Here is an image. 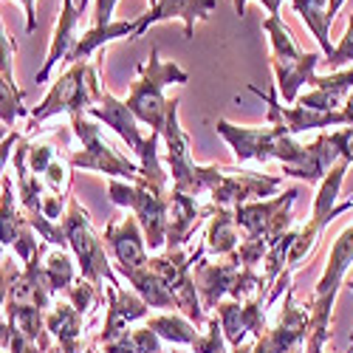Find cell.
<instances>
[{"label": "cell", "mask_w": 353, "mask_h": 353, "mask_svg": "<svg viewBox=\"0 0 353 353\" xmlns=\"http://www.w3.org/2000/svg\"><path fill=\"white\" fill-rule=\"evenodd\" d=\"M249 91L254 97H260L269 105V125L266 128H252V125H232L229 119H218L215 130L218 136L229 144V150L234 153V161H280L283 167L294 164L303 153V141L297 136H291L288 125L283 122V102L277 88H269V91H260L257 85H249Z\"/></svg>", "instance_id": "obj_1"}, {"label": "cell", "mask_w": 353, "mask_h": 353, "mask_svg": "<svg viewBox=\"0 0 353 353\" xmlns=\"http://www.w3.org/2000/svg\"><path fill=\"white\" fill-rule=\"evenodd\" d=\"M353 269V223H347L336 241L331 243L328 263L322 269L314 297L308 303V336H305V353H325V345L331 339V319L334 305L339 297V288L345 285L347 272Z\"/></svg>", "instance_id": "obj_2"}, {"label": "cell", "mask_w": 353, "mask_h": 353, "mask_svg": "<svg viewBox=\"0 0 353 353\" xmlns=\"http://www.w3.org/2000/svg\"><path fill=\"white\" fill-rule=\"evenodd\" d=\"M190 74L175 63V60H161L159 48H150V57L139 65V77L130 85V94L125 97V105L136 119L150 128V133H161L167 122L170 99L164 91L170 85H187Z\"/></svg>", "instance_id": "obj_3"}, {"label": "cell", "mask_w": 353, "mask_h": 353, "mask_svg": "<svg viewBox=\"0 0 353 353\" xmlns=\"http://www.w3.org/2000/svg\"><path fill=\"white\" fill-rule=\"evenodd\" d=\"M102 91H105V85L99 79V63H94V60L74 63L51 82L43 102L32 108V113H28V128L34 130L43 122L57 119V116H63V113L68 119L77 113H85L88 108H94L99 102Z\"/></svg>", "instance_id": "obj_4"}, {"label": "cell", "mask_w": 353, "mask_h": 353, "mask_svg": "<svg viewBox=\"0 0 353 353\" xmlns=\"http://www.w3.org/2000/svg\"><path fill=\"white\" fill-rule=\"evenodd\" d=\"M263 32L272 43V71H274V88L280 94V102L294 105L300 99L303 88L314 85L316 68L322 63V51H303L294 43L291 28L283 23V17H266Z\"/></svg>", "instance_id": "obj_5"}, {"label": "cell", "mask_w": 353, "mask_h": 353, "mask_svg": "<svg viewBox=\"0 0 353 353\" xmlns=\"http://www.w3.org/2000/svg\"><path fill=\"white\" fill-rule=\"evenodd\" d=\"M60 226L65 232L68 252L77 260L79 277L99 285L102 291H105V285H122L119 274L113 272V263H110V254H108V246H105V234L94 226L88 210L74 195L68 198V207H65V215H63Z\"/></svg>", "instance_id": "obj_6"}, {"label": "cell", "mask_w": 353, "mask_h": 353, "mask_svg": "<svg viewBox=\"0 0 353 353\" xmlns=\"http://www.w3.org/2000/svg\"><path fill=\"white\" fill-rule=\"evenodd\" d=\"M195 288L203 311H215L218 303L223 300H249L254 294H269L272 288L266 285L263 274L257 269H249L241 263L238 254L229 257H215V260H198L195 269Z\"/></svg>", "instance_id": "obj_7"}, {"label": "cell", "mask_w": 353, "mask_h": 353, "mask_svg": "<svg viewBox=\"0 0 353 353\" xmlns=\"http://www.w3.org/2000/svg\"><path fill=\"white\" fill-rule=\"evenodd\" d=\"M71 130L79 141V147L68 150V161L74 170H94V172L108 175V179H119L130 184L144 181L139 161H130L110 141H105L99 122H94L91 116H85V113L71 116Z\"/></svg>", "instance_id": "obj_8"}, {"label": "cell", "mask_w": 353, "mask_h": 353, "mask_svg": "<svg viewBox=\"0 0 353 353\" xmlns=\"http://www.w3.org/2000/svg\"><path fill=\"white\" fill-rule=\"evenodd\" d=\"M347 161L339 159L328 175L319 181V190L314 195V212L311 218L297 226V238H294L291 243V252H288V269H300L303 263L311 257V252L316 249L319 238H322V232H325L331 226V221H336L339 215H345L347 210H353V198L342 201L339 203V192H342V184H345V175H347Z\"/></svg>", "instance_id": "obj_9"}, {"label": "cell", "mask_w": 353, "mask_h": 353, "mask_svg": "<svg viewBox=\"0 0 353 353\" xmlns=\"http://www.w3.org/2000/svg\"><path fill=\"white\" fill-rule=\"evenodd\" d=\"M170 190L172 184L161 187V184H130V181H119L110 179L108 181V195L116 207H122L128 212L136 215L147 249L156 252L164 249L167 243V212H170Z\"/></svg>", "instance_id": "obj_10"}, {"label": "cell", "mask_w": 353, "mask_h": 353, "mask_svg": "<svg viewBox=\"0 0 353 353\" xmlns=\"http://www.w3.org/2000/svg\"><path fill=\"white\" fill-rule=\"evenodd\" d=\"M285 184L283 175H266L243 167H226V164H203L201 167V190L210 195L215 207H241L249 201H260L277 195Z\"/></svg>", "instance_id": "obj_11"}, {"label": "cell", "mask_w": 353, "mask_h": 353, "mask_svg": "<svg viewBox=\"0 0 353 353\" xmlns=\"http://www.w3.org/2000/svg\"><path fill=\"white\" fill-rule=\"evenodd\" d=\"M203 243L195 252L187 249H164L161 254H150V269L159 274V280L164 283V288L170 291V297L175 303V311L184 314L190 322H195L198 328L207 325V311L201 305L198 288H195V277L192 269L195 263L203 257Z\"/></svg>", "instance_id": "obj_12"}, {"label": "cell", "mask_w": 353, "mask_h": 353, "mask_svg": "<svg viewBox=\"0 0 353 353\" xmlns=\"http://www.w3.org/2000/svg\"><path fill=\"white\" fill-rule=\"evenodd\" d=\"M300 190L288 187L283 192H277L274 198H260V201H249L234 207V223L243 232V238H263L269 243V249L283 238L285 232L294 229V218H291V207L297 201Z\"/></svg>", "instance_id": "obj_13"}, {"label": "cell", "mask_w": 353, "mask_h": 353, "mask_svg": "<svg viewBox=\"0 0 353 353\" xmlns=\"http://www.w3.org/2000/svg\"><path fill=\"white\" fill-rule=\"evenodd\" d=\"M179 105H181L179 99H170L167 122H164V130H161L164 164H167V172H170L172 190L201 198V195H203V190H201V167H203V164H198V161L192 159V141H190V136H187L184 128H181Z\"/></svg>", "instance_id": "obj_14"}, {"label": "cell", "mask_w": 353, "mask_h": 353, "mask_svg": "<svg viewBox=\"0 0 353 353\" xmlns=\"http://www.w3.org/2000/svg\"><path fill=\"white\" fill-rule=\"evenodd\" d=\"M269 294H254L249 300H223L218 303V308L212 311V316L221 322L223 336L229 342V347H241L249 339L254 342L263 331H266V316H269Z\"/></svg>", "instance_id": "obj_15"}, {"label": "cell", "mask_w": 353, "mask_h": 353, "mask_svg": "<svg viewBox=\"0 0 353 353\" xmlns=\"http://www.w3.org/2000/svg\"><path fill=\"white\" fill-rule=\"evenodd\" d=\"M0 243L6 249H12V254L23 263L32 260V254L40 246V238L34 226L28 223L23 207H20V198H17V187L12 172L3 175V184H0Z\"/></svg>", "instance_id": "obj_16"}, {"label": "cell", "mask_w": 353, "mask_h": 353, "mask_svg": "<svg viewBox=\"0 0 353 353\" xmlns=\"http://www.w3.org/2000/svg\"><path fill=\"white\" fill-rule=\"evenodd\" d=\"M308 336V305H300L294 300V288L280 300V311L274 325H269L257 339H254V353H291L297 347H305Z\"/></svg>", "instance_id": "obj_17"}, {"label": "cell", "mask_w": 353, "mask_h": 353, "mask_svg": "<svg viewBox=\"0 0 353 353\" xmlns=\"http://www.w3.org/2000/svg\"><path fill=\"white\" fill-rule=\"evenodd\" d=\"M102 234H105V246H108V254H110V263H113V272L147 266L150 249H147L144 232H141L133 212H122L113 221H108Z\"/></svg>", "instance_id": "obj_18"}, {"label": "cell", "mask_w": 353, "mask_h": 353, "mask_svg": "<svg viewBox=\"0 0 353 353\" xmlns=\"http://www.w3.org/2000/svg\"><path fill=\"white\" fill-rule=\"evenodd\" d=\"M150 316V305H147L133 288L125 285H105V322L94 342L108 345L116 336H122L136 322H144Z\"/></svg>", "instance_id": "obj_19"}, {"label": "cell", "mask_w": 353, "mask_h": 353, "mask_svg": "<svg viewBox=\"0 0 353 353\" xmlns=\"http://www.w3.org/2000/svg\"><path fill=\"white\" fill-rule=\"evenodd\" d=\"M215 212V203H201V198L170 190V212H167V243L164 249H184L195 229L210 221Z\"/></svg>", "instance_id": "obj_20"}, {"label": "cell", "mask_w": 353, "mask_h": 353, "mask_svg": "<svg viewBox=\"0 0 353 353\" xmlns=\"http://www.w3.org/2000/svg\"><path fill=\"white\" fill-rule=\"evenodd\" d=\"M215 6H218V0H156V3L139 17L133 40L144 37L147 28H153L159 23H170V20H181L184 37L190 40L195 34V23L207 20L215 12Z\"/></svg>", "instance_id": "obj_21"}, {"label": "cell", "mask_w": 353, "mask_h": 353, "mask_svg": "<svg viewBox=\"0 0 353 353\" xmlns=\"http://www.w3.org/2000/svg\"><path fill=\"white\" fill-rule=\"evenodd\" d=\"M85 116H91L94 122H99V125H105V128H110L116 136H119L130 150L136 153V159L141 156V150H144V141H147V136L141 133V122L136 119V116L130 113V108L125 105V99H119V97H113L108 88L102 91V97H99V102L94 105V108H88L85 110Z\"/></svg>", "instance_id": "obj_22"}, {"label": "cell", "mask_w": 353, "mask_h": 353, "mask_svg": "<svg viewBox=\"0 0 353 353\" xmlns=\"http://www.w3.org/2000/svg\"><path fill=\"white\" fill-rule=\"evenodd\" d=\"M82 12L74 0H63V9H60V17H57V26H54V34H51V46H48V57L43 68L37 71V85L40 82H48L54 68L65 63V57L71 54V48L77 46V40L82 37Z\"/></svg>", "instance_id": "obj_23"}, {"label": "cell", "mask_w": 353, "mask_h": 353, "mask_svg": "<svg viewBox=\"0 0 353 353\" xmlns=\"http://www.w3.org/2000/svg\"><path fill=\"white\" fill-rule=\"evenodd\" d=\"M336 161H339L336 147L331 144L328 130H322L314 141L303 144V153H300L297 161L283 167V179H297V181H305V184H319Z\"/></svg>", "instance_id": "obj_24"}, {"label": "cell", "mask_w": 353, "mask_h": 353, "mask_svg": "<svg viewBox=\"0 0 353 353\" xmlns=\"http://www.w3.org/2000/svg\"><path fill=\"white\" fill-rule=\"evenodd\" d=\"M46 325L51 339L60 345L65 353H82L85 350V316L65 300L57 297L51 308L46 311Z\"/></svg>", "instance_id": "obj_25"}, {"label": "cell", "mask_w": 353, "mask_h": 353, "mask_svg": "<svg viewBox=\"0 0 353 353\" xmlns=\"http://www.w3.org/2000/svg\"><path fill=\"white\" fill-rule=\"evenodd\" d=\"M353 91V68H339V71H331L325 77L314 79L311 91L308 94H300V99L294 105H303L308 110H322V113H331V110H339L345 105V99L350 97Z\"/></svg>", "instance_id": "obj_26"}, {"label": "cell", "mask_w": 353, "mask_h": 353, "mask_svg": "<svg viewBox=\"0 0 353 353\" xmlns=\"http://www.w3.org/2000/svg\"><path fill=\"white\" fill-rule=\"evenodd\" d=\"M136 23H139V17L136 20H113V23H108V26H99V28H88V32H82V37L77 40V46L71 48V54L65 57V65H74V63H82V60H91V57L99 51V48H105L108 43H113V40H122V37H130L133 40V34H136Z\"/></svg>", "instance_id": "obj_27"}, {"label": "cell", "mask_w": 353, "mask_h": 353, "mask_svg": "<svg viewBox=\"0 0 353 353\" xmlns=\"http://www.w3.org/2000/svg\"><path fill=\"white\" fill-rule=\"evenodd\" d=\"M40 252V263H43V274L48 280V288L54 297H63V294L77 283L79 277V269H77V260L68 249H60V246H51L46 241H40L37 246Z\"/></svg>", "instance_id": "obj_28"}, {"label": "cell", "mask_w": 353, "mask_h": 353, "mask_svg": "<svg viewBox=\"0 0 353 353\" xmlns=\"http://www.w3.org/2000/svg\"><path fill=\"white\" fill-rule=\"evenodd\" d=\"M241 241H243V232L234 223V212L229 207H215L207 223V234H203V249L212 257H229L238 252Z\"/></svg>", "instance_id": "obj_29"}, {"label": "cell", "mask_w": 353, "mask_h": 353, "mask_svg": "<svg viewBox=\"0 0 353 353\" xmlns=\"http://www.w3.org/2000/svg\"><path fill=\"white\" fill-rule=\"evenodd\" d=\"M144 325L147 328H153L164 342H170L172 347H192L198 334L203 328H198L195 322H190L184 314L179 311H161V314H153V316H147L144 319Z\"/></svg>", "instance_id": "obj_30"}, {"label": "cell", "mask_w": 353, "mask_h": 353, "mask_svg": "<svg viewBox=\"0 0 353 353\" xmlns=\"http://www.w3.org/2000/svg\"><path fill=\"white\" fill-rule=\"evenodd\" d=\"M283 122L288 125L291 136H300V133H308V130H339L345 128V116L342 110H331V113H322V110H308L303 105H283Z\"/></svg>", "instance_id": "obj_31"}, {"label": "cell", "mask_w": 353, "mask_h": 353, "mask_svg": "<svg viewBox=\"0 0 353 353\" xmlns=\"http://www.w3.org/2000/svg\"><path fill=\"white\" fill-rule=\"evenodd\" d=\"M294 12L303 17V23L308 26V32L316 37L322 57H328L334 51L331 46V14H328V0H291Z\"/></svg>", "instance_id": "obj_32"}, {"label": "cell", "mask_w": 353, "mask_h": 353, "mask_svg": "<svg viewBox=\"0 0 353 353\" xmlns=\"http://www.w3.org/2000/svg\"><path fill=\"white\" fill-rule=\"evenodd\" d=\"M99 345V342H97ZM102 353H164V339L147 325H133L122 336L108 345H99Z\"/></svg>", "instance_id": "obj_33"}, {"label": "cell", "mask_w": 353, "mask_h": 353, "mask_svg": "<svg viewBox=\"0 0 353 353\" xmlns=\"http://www.w3.org/2000/svg\"><path fill=\"white\" fill-rule=\"evenodd\" d=\"M23 99H26V94L17 88V82L0 77V125H6V128L14 130V125H17L20 116L32 113V110H26Z\"/></svg>", "instance_id": "obj_34"}, {"label": "cell", "mask_w": 353, "mask_h": 353, "mask_svg": "<svg viewBox=\"0 0 353 353\" xmlns=\"http://www.w3.org/2000/svg\"><path fill=\"white\" fill-rule=\"evenodd\" d=\"M63 297H65L82 316L94 314L99 305H105V291H102L99 285H94V283H88L85 277H77V283L63 294Z\"/></svg>", "instance_id": "obj_35"}, {"label": "cell", "mask_w": 353, "mask_h": 353, "mask_svg": "<svg viewBox=\"0 0 353 353\" xmlns=\"http://www.w3.org/2000/svg\"><path fill=\"white\" fill-rule=\"evenodd\" d=\"M190 353H232V347H229V342L223 336L221 322L215 316L207 319V325H203V331L198 334V339L190 347Z\"/></svg>", "instance_id": "obj_36"}, {"label": "cell", "mask_w": 353, "mask_h": 353, "mask_svg": "<svg viewBox=\"0 0 353 353\" xmlns=\"http://www.w3.org/2000/svg\"><path fill=\"white\" fill-rule=\"evenodd\" d=\"M14 57H17V43L9 37L3 17H0V77L14 79Z\"/></svg>", "instance_id": "obj_37"}, {"label": "cell", "mask_w": 353, "mask_h": 353, "mask_svg": "<svg viewBox=\"0 0 353 353\" xmlns=\"http://www.w3.org/2000/svg\"><path fill=\"white\" fill-rule=\"evenodd\" d=\"M322 63H325L331 71H339L342 65L353 63V37H345L342 34V40L334 46V51L328 57H322Z\"/></svg>", "instance_id": "obj_38"}, {"label": "cell", "mask_w": 353, "mask_h": 353, "mask_svg": "<svg viewBox=\"0 0 353 353\" xmlns=\"http://www.w3.org/2000/svg\"><path fill=\"white\" fill-rule=\"evenodd\" d=\"M331 144L336 147L339 159H345L347 164H353V128H339V130H328Z\"/></svg>", "instance_id": "obj_39"}, {"label": "cell", "mask_w": 353, "mask_h": 353, "mask_svg": "<svg viewBox=\"0 0 353 353\" xmlns=\"http://www.w3.org/2000/svg\"><path fill=\"white\" fill-rule=\"evenodd\" d=\"M20 139H23V133H17V130H12L3 141H0V184H3V175H6V167L12 164V156H14V147L20 144Z\"/></svg>", "instance_id": "obj_40"}, {"label": "cell", "mask_w": 353, "mask_h": 353, "mask_svg": "<svg viewBox=\"0 0 353 353\" xmlns=\"http://www.w3.org/2000/svg\"><path fill=\"white\" fill-rule=\"evenodd\" d=\"M116 3H119V0H94V20H91V26L99 28V26L113 23V9H116ZM153 3H156V0H150V6H153Z\"/></svg>", "instance_id": "obj_41"}, {"label": "cell", "mask_w": 353, "mask_h": 353, "mask_svg": "<svg viewBox=\"0 0 353 353\" xmlns=\"http://www.w3.org/2000/svg\"><path fill=\"white\" fill-rule=\"evenodd\" d=\"M14 3H20V6H23V14H26V34H34V28H37L34 3H37V0H14Z\"/></svg>", "instance_id": "obj_42"}, {"label": "cell", "mask_w": 353, "mask_h": 353, "mask_svg": "<svg viewBox=\"0 0 353 353\" xmlns=\"http://www.w3.org/2000/svg\"><path fill=\"white\" fill-rule=\"evenodd\" d=\"M257 3L269 12V17H277V14H280V3H283V0H257Z\"/></svg>", "instance_id": "obj_43"}, {"label": "cell", "mask_w": 353, "mask_h": 353, "mask_svg": "<svg viewBox=\"0 0 353 353\" xmlns=\"http://www.w3.org/2000/svg\"><path fill=\"white\" fill-rule=\"evenodd\" d=\"M342 6H345V0H328V14H331V20L339 14Z\"/></svg>", "instance_id": "obj_44"}, {"label": "cell", "mask_w": 353, "mask_h": 353, "mask_svg": "<svg viewBox=\"0 0 353 353\" xmlns=\"http://www.w3.org/2000/svg\"><path fill=\"white\" fill-rule=\"evenodd\" d=\"M232 353H254V342H246L241 347H232Z\"/></svg>", "instance_id": "obj_45"}, {"label": "cell", "mask_w": 353, "mask_h": 353, "mask_svg": "<svg viewBox=\"0 0 353 353\" xmlns=\"http://www.w3.org/2000/svg\"><path fill=\"white\" fill-rule=\"evenodd\" d=\"M9 133H12V128H6V125H0V141H3V139H6Z\"/></svg>", "instance_id": "obj_46"}, {"label": "cell", "mask_w": 353, "mask_h": 353, "mask_svg": "<svg viewBox=\"0 0 353 353\" xmlns=\"http://www.w3.org/2000/svg\"><path fill=\"white\" fill-rule=\"evenodd\" d=\"M347 285H350V291H353V280H350ZM347 353H353V331H350V345H347Z\"/></svg>", "instance_id": "obj_47"}, {"label": "cell", "mask_w": 353, "mask_h": 353, "mask_svg": "<svg viewBox=\"0 0 353 353\" xmlns=\"http://www.w3.org/2000/svg\"><path fill=\"white\" fill-rule=\"evenodd\" d=\"M48 353H65V350H63V347H60V345H57V342H54V345H51V347H48Z\"/></svg>", "instance_id": "obj_48"}, {"label": "cell", "mask_w": 353, "mask_h": 353, "mask_svg": "<svg viewBox=\"0 0 353 353\" xmlns=\"http://www.w3.org/2000/svg\"><path fill=\"white\" fill-rule=\"evenodd\" d=\"M172 353H190V350L187 347H179V350H172Z\"/></svg>", "instance_id": "obj_49"}, {"label": "cell", "mask_w": 353, "mask_h": 353, "mask_svg": "<svg viewBox=\"0 0 353 353\" xmlns=\"http://www.w3.org/2000/svg\"><path fill=\"white\" fill-rule=\"evenodd\" d=\"M0 353H9V350H3V347H0Z\"/></svg>", "instance_id": "obj_50"}, {"label": "cell", "mask_w": 353, "mask_h": 353, "mask_svg": "<svg viewBox=\"0 0 353 353\" xmlns=\"http://www.w3.org/2000/svg\"><path fill=\"white\" fill-rule=\"evenodd\" d=\"M345 353H347V350H345Z\"/></svg>", "instance_id": "obj_51"}]
</instances>
